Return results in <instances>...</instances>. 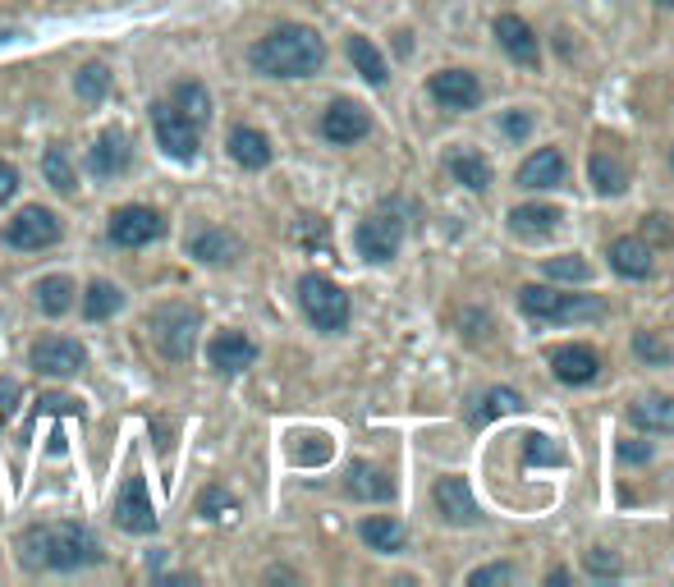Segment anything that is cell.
Instances as JSON below:
<instances>
[{
	"label": "cell",
	"mask_w": 674,
	"mask_h": 587,
	"mask_svg": "<svg viewBox=\"0 0 674 587\" xmlns=\"http://www.w3.org/2000/svg\"><path fill=\"white\" fill-rule=\"evenodd\" d=\"M547 275L551 280H569V285H587L592 280V267L583 258H551L547 262Z\"/></svg>",
	"instance_id": "35"
},
{
	"label": "cell",
	"mask_w": 674,
	"mask_h": 587,
	"mask_svg": "<svg viewBox=\"0 0 674 587\" xmlns=\"http://www.w3.org/2000/svg\"><path fill=\"white\" fill-rule=\"evenodd\" d=\"M115 523L134 538H147L157 532V509H151V496H147V482L143 477H124V487L115 496Z\"/></svg>",
	"instance_id": "12"
},
{
	"label": "cell",
	"mask_w": 674,
	"mask_h": 587,
	"mask_svg": "<svg viewBox=\"0 0 674 587\" xmlns=\"http://www.w3.org/2000/svg\"><path fill=\"white\" fill-rule=\"evenodd\" d=\"M206 359H212L216 372L235 376V372H248L257 363V345L248 336H239V330H221V336L206 345Z\"/></svg>",
	"instance_id": "15"
},
{
	"label": "cell",
	"mask_w": 674,
	"mask_h": 587,
	"mask_svg": "<svg viewBox=\"0 0 674 587\" xmlns=\"http://www.w3.org/2000/svg\"><path fill=\"white\" fill-rule=\"evenodd\" d=\"M633 353H638V359H647V363H670V345L656 340V336H638Z\"/></svg>",
	"instance_id": "38"
},
{
	"label": "cell",
	"mask_w": 674,
	"mask_h": 587,
	"mask_svg": "<svg viewBox=\"0 0 674 587\" xmlns=\"http://www.w3.org/2000/svg\"><path fill=\"white\" fill-rule=\"evenodd\" d=\"M170 101H175V106H179V111H184V115H189V120L198 124V129H202L206 120H212V97H206V88H202L198 79H184V83H175Z\"/></svg>",
	"instance_id": "30"
},
{
	"label": "cell",
	"mask_w": 674,
	"mask_h": 587,
	"mask_svg": "<svg viewBox=\"0 0 674 587\" xmlns=\"http://www.w3.org/2000/svg\"><path fill=\"white\" fill-rule=\"evenodd\" d=\"M619 454H625L629 464H647V459H652V445H642V441H625V445H619Z\"/></svg>",
	"instance_id": "44"
},
{
	"label": "cell",
	"mask_w": 674,
	"mask_h": 587,
	"mask_svg": "<svg viewBox=\"0 0 674 587\" xmlns=\"http://www.w3.org/2000/svg\"><path fill=\"white\" fill-rule=\"evenodd\" d=\"M518 189H560L564 184V157L555 147H537L532 157L518 166Z\"/></svg>",
	"instance_id": "17"
},
{
	"label": "cell",
	"mask_w": 674,
	"mask_h": 587,
	"mask_svg": "<svg viewBox=\"0 0 674 587\" xmlns=\"http://www.w3.org/2000/svg\"><path fill=\"white\" fill-rule=\"evenodd\" d=\"M198 326H202L198 308H189V303H161V308H151V317H147V336L161 359L189 363L193 345H198Z\"/></svg>",
	"instance_id": "4"
},
{
	"label": "cell",
	"mask_w": 674,
	"mask_h": 587,
	"mask_svg": "<svg viewBox=\"0 0 674 587\" xmlns=\"http://www.w3.org/2000/svg\"><path fill=\"white\" fill-rule=\"evenodd\" d=\"M450 174H454L463 189H473V193H486L491 189V166H486V157H478V151H454V157H450Z\"/></svg>",
	"instance_id": "29"
},
{
	"label": "cell",
	"mask_w": 674,
	"mask_h": 587,
	"mask_svg": "<svg viewBox=\"0 0 674 587\" xmlns=\"http://www.w3.org/2000/svg\"><path fill=\"white\" fill-rule=\"evenodd\" d=\"M518 313L541 321V326H564V321H602L606 317V303L592 298V294H560L547 285H524L518 290Z\"/></svg>",
	"instance_id": "3"
},
{
	"label": "cell",
	"mask_w": 674,
	"mask_h": 587,
	"mask_svg": "<svg viewBox=\"0 0 674 587\" xmlns=\"http://www.w3.org/2000/svg\"><path fill=\"white\" fill-rule=\"evenodd\" d=\"M42 174H46V184L56 189V193H79V174H74L65 147H50L46 151V157H42Z\"/></svg>",
	"instance_id": "33"
},
{
	"label": "cell",
	"mask_w": 674,
	"mask_h": 587,
	"mask_svg": "<svg viewBox=\"0 0 674 587\" xmlns=\"http://www.w3.org/2000/svg\"><path fill=\"white\" fill-rule=\"evenodd\" d=\"M189 252L206 267H221V262H235L239 258V239L225 235V229H198L189 239Z\"/></svg>",
	"instance_id": "23"
},
{
	"label": "cell",
	"mask_w": 674,
	"mask_h": 587,
	"mask_svg": "<svg viewBox=\"0 0 674 587\" xmlns=\"http://www.w3.org/2000/svg\"><path fill=\"white\" fill-rule=\"evenodd\" d=\"M151 134H157V143L170 151L175 161H193L198 157L202 129L175 106V101H151Z\"/></svg>",
	"instance_id": "8"
},
{
	"label": "cell",
	"mask_w": 674,
	"mask_h": 587,
	"mask_svg": "<svg viewBox=\"0 0 674 587\" xmlns=\"http://www.w3.org/2000/svg\"><path fill=\"white\" fill-rule=\"evenodd\" d=\"M19 560L29 569L46 574H69V569H88L101 560V542L88 523H37L19 538Z\"/></svg>",
	"instance_id": "1"
},
{
	"label": "cell",
	"mask_w": 674,
	"mask_h": 587,
	"mask_svg": "<svg viewBox=\"0 0 674 587\" xmlns=\"http://www.w3.org/2000/svg\"><path fill=\"white\" fill-rule=\"evenodd\" d=\"M555 225H560V207H551V202H524V207L509 212V229L518 239H547Z\"/></svg>",
	"instance_id": "20"
},
{
	"label": "cell",
	"mask_w": 674,
	"mask_h": 587,
	"mask_svg": "<svg viewBox=\"0 0 674 587\" xmlns=\"http://www.w3.org/2000/svg\"><path fill=\"white\" fill-rule=\"evenodd\" d=\"M225 509H235V500H229L221 487H206L202 500H198V515L202 519H225Z\"/></svg>",
	"instance_id": "37"
},
{
	"label": "cell",
	"mask_w": 674,
	"mask_h": 587,
	"mask_svg": "<svg viewBox=\"0 0 674 587\" xmlns=\"http://www.w3.org/2000/svg\"><path fill=\"white\" fill-rule=\"evenodd\" d=\"M551 372L555 381H564V386H587V381L602 376V353H596L592 345H564L551 353Z\"/></svg>",
	"instance_id": "14"
},
{
	"label": "cell",
	"mask_w": 674,
	"mask_h": 587,
	"mask_svg": "<svg viewBox=\"0 0 674 587\" xmlns=\"http://www.w3.org/2000/svg\"><path fill=\"white\" fill-rule=\"evenodd\" d=\"M625 180H629L625 161H615V157H606V151H596V157H592V184H596V193H606V197L625 193Z\"/></svg>",
	"instance_id": "32"
},
{
	"label": "cell",
	"mask_w": 674,
	"mask_h": 587,
	"mask_svg": "<svg viewBox=\"0 0 674 587\" xmlns=\"http://www.w3.org/2000/svg\"><path fill=\"white\" fill-rule=\"evenodd\" d=\"M358 538L368 542L372 551H381V555H395V551H404L408 532H404V523L391 519V515H372V519H362V523H358Z\"/></svg>",
	"instance_id": "22"
},
{
	"label": "cell",
	"mask_w": 674,
	"mask_h": 587,
	"mask_svg": "<svg viewBox=\"0 0 674 587\" xmlns=\"http://www.w3.org/2000/svg\"><path fill=\"white\" fill-rule=\"evenodd\" d=\"M120 303H124L120 285H111V280H92V285L83 290V317L88 321H106V317L120 313Z\"/></svg>",
	"instance_id": "28"
},
{
	"label": "cell",
	"mask_w": 674,
	"mask_h": 587,
	"mask_svg": "<svg viewBox=\"0 0 674 587\" xmlns=\"http://www.w3.org/2000/svg\"><path fill=\"white\" fill-rule=\"evenodd\" d=\"M248 65L267 79H307L326 65V42L303 23H280L248 50Z\"/></svg>",
	"instance_id": "2"
},
{
	"label": "cell",
	"mask_w": 674,
	"mask_h": 587,
	"mask_svg": "<svg viewBox=\"0 0 674 587\" xmlns=\"http://www.w3.org/2000/svg\"><path fill=\"white\" fill-rule=\"evenodd\" d=\"M88 166H92V174H101V180H115V174H124L128 166H134V147H128V138L124 134H101L97 138V147L88 151Z\"/></svg>",
	"instance_id": "18"
},
{
	"label": "cell",
	"mask_w": 674,
	"mask_h": 587,
	"mask_svg": "<svg viewBox=\"0 0 674 587\" xmlns=\"http://www.w3.org/2000/svg\"><path fill=\"white\" fill-rule=\"evenodd\" d=\"M19 193V170L10 161H0V202H10Z\"/></svg>",
	"instance_id": "42"
},
{
	"label": "cell",
	"mask_w": 674,
	"mask_h": 587,
	"mask_svg": "<svg viewBox=\"0 0 674 587\" xmlns=\"http://www.w3.org/2000/svg\"><path fill=\"white\" fill-rule=\"evenodd\" d=\"M496 42L509 50V60H518V65H537V56H541L537 33L518 14H501L496 19Z\"/></svg>",
	"instance_id": "19"
},
{
	"label": "cell",
	"mask_w": 674,
	"mask_h": 587,
	"mask_svg": "<svg viewBox=\"0 0 674 587\" xmlns=\"http://www.w3.org/2000/svg\"><path fill=\"white\" fill-rule=\"evenodd\" d=\"M587 569H592L596 578H615V574H619V560L606 555L602 546H592V551H587Z\"/></svg>",
	"instance_id": "39"
},
{
	"label": "cell",
	"mask_w": 674,
	"mask_h": 587,
	"mask_svg": "<svg viewBox=\"0 0 674 587\" xmlns=\"http://www.w3.org/2000/svg\"><path fill=\"white\" fill-rule=\"evenodd\" d=\"M656 5H665V10H674V0H656Z\"/></svg>",
	"instance_id": "47"
},
{
	"label": "cell",
	"mask_w": 674,
	"mask_h": 587,
	"mask_svg": "<svg viewBox=\"0 0 674 587\" xmlns=\"http://www.w3.org/2000/svg\"><path fill=\"white\" fill-rule=\"evenodd\" d=\"M353 244L368 262H391L404 244V216H400L395 202H385V207H377L368 221H362L353 229Z\"/></svg>",
	"instance_id": "6"
},
{
	"label": "cell",
	"mask_w": 674,
	"mask_h": 587,
	"mask_svg": "<svg viewBox=\"0 0 674 587\" xmlns=\"http://www.w3.org/2000/svg\"><path fill=\"white\" fill-rule=\"evenodd\" d=\"M670 170H674V151H670Z\"/></svg>",
	"instance_id": "48"
},
{
	"label": "cell",
	"mask_w": 674,
	"mask_h": 587,
	"mask_svg": "<svg viewBox=\"0 0 674 587\" xmlns=\"http://www.w3.org/2000/svg\"><path fill=\"white\" fill-rule=\"evenodd\" d=\"M33 294H37V308L46 313V317H65L69 308H74V280L69 275H42L37 285H33Z\"/></svg>",
	"instance_id": "26"
},
{
	"label": "cell",
	"mask_w": 674,
	"mask_h": 587,
	"mask_svg": "<svg viewBox=\"0 0 674 587\" xmlns=\"http://www.w3.org/2000/svg\"><path fill=\"white\" fill-rule=\"evenodd\" d=\"M106 235L120 248H147V244H157L166 235V221H161V212L143 207V202H128V207H115L111 212Z\"/></svg>",
	"instance_id": "9"
},
{
	"label": "cell",
	"mask_w": 674,
	"mask_h": 587,
	"mask_svg": "<svg viewBox=\"0 0 674 587\" xmlns=\"http://www.w3.org/2000/svg\"><path fill=\"white\" fill-rule=\"evenodd\" d=\"M436 509H440V519L454 523V528L478 523V500H473V492H469V482L454 477V473L436 482Z\"/></svg>",
	"instance_id": "16"
},
{
	"label": "cell",
	"mask_w": 674,
	"mask_h": 587,
	"mask_svg": "<svg viewBox=\"0 0 674 587\" xmlns=\"http://www.w3.org/2000/svg\"><path fill=\"white\" fill-rule=\"evenodd\" d=\"M345 487H349L353 500H391L395 496V482L385 477L377 464H362V459H358V464H349V482H345Z\"/></svg>",
	"instance_id": "24"
},
{
	"label": "cell",
	"mask_w": 674,
	"mask_h": 587,
	"mask_svg": "<svg viewBox=\"0 0 674 587\" xmlns=\"http://www.w3.org/2000/svg\"><path fill=\"white\" fill-rule=\"evenodd\" d=\"M349 60H353V69H358L372 88H381L385 74H391V69H385V56H381V50H377L368 37H349Z\"/></svg>",
	"instance_id": "31"
},
{
	"label": "cell",
	"mask_w": 674,
	"mask_h": 587,
	"mask_svg": "<svg viewBox=\"0 0 674 587\" xmlns=\"http://www.w3.org/2000/svg\"><path fill=\"white\" fill-rule=\"evenodd\" d=\"M514 408H524L518 391H486V395H482V408H478V422L496 418V414H514Z\"/></svg>",
	"instance_id": "36"
},
{
	"label": "cell",
	"mask_w": 674,
	"mask_h": 587,
	"mask_svg": "<svg viewBox=\"0 0 674 587\" xmlns=\"http://www.w3.org/2000/svg\"><path fill=\"white\" fill-rule=\"evenodd\" d=\"M509 578H514V565H505V560H501V565H482V569L469 574L473 587H482V583H509Z\"/></svg>",
	"instance_id": "40"
},
{
	"label": "cell",
	"mask_w": 674,
	"mask_h": 587,
	"mask_svg": "<svg viewBox=\"0 0 674 587\" xmlns=\"http://www.w3.org/2000/svg\"><path fill=\"white\" fill-rule=\"evenodd\" d=\"M111 69L101 65V60H92V65H83L79 74H74V92H79V101H101L111 92Z\"/></svg>",
	"instance_id": "34"
},
{
	"label": "cell",
	"mask_w": 674,
	"mask_h": 587,
	"mask_svg": "<svg viewBox=\"0 0 674 587\" xmlns=\"http://www.w3.org/2000/svg\"><path fill=\"white\" fill-rule=\"evenodd\" d=\"M372 134V115L358 106V101L340 97V101H330V106L322 111V138L335 143V147H353L358 138H368Z\"/></svg>",
	"instance_id": "11"
},
{
	"label": "cell",
	"mask_w": 674,
	"mask_h": 587,
	"mask_svg": "<svg viewBox=\"0 0 674 587\" xmlns=\"http://www.w3.org/2000/svg\"><path fill=\"white\" fill-rule=\"evenodd\" d=\"M629 418L647 431H674V395H647L629 408Z\"/></svg>",
	"instance_id": "27"
},
{
	"label": "cell",
	"mask_w": 674,
	"mask_h": 587,
	"mask_svg": "<svg viewBox=\"0 0 674 587\" xmlns=\"http://www.w3.org/2000/svg\"><path fill=\"white\" fill-rule=\"evenodd\" d=\"M528 129H532L528 111H509V115H505V134H509V138H528Z\"/></svg>",
	"instance_id": "43"
},
{
	"label": "cell",
	"mask_w": 674,
	"mask_h": 587,
	"mask_svg": "<svg viewBox=\"0 0 674 587\" xmlns=\"http://www.w3.org/2000/svg\"><path fill=\"white\" fill-rule=\"evenodd\" d=\"M42 408H50V414H69L74 399H69V395H46V399H42Z\"/></svg>",
	"instance_id": "45"
},
{
	"label": "cell",
	"mask_w": 674,
	"mask_h": 587,
	"mask_svg": "<svg viewBox=\"0 0 674 587\" xmlns=\"http://www.w3.org/2000/svg\"><path fill=\"white\" fill-rule=\"evenodd\" d=\"M229 157H235L244 170H262V166H271V138L262 129L239 124V129L229 134Z\"/></svg>",
	"instance_id": "21"
},
{
	"label": "cell",
	"mask_w": 674,
	"mask_h": 587,
	"mask_svg": "<svg viewBox=\"0 0 674 587\" xmlns=\"http://www.w3.org/2000/svg\"><path fill=\"white\" fill-rule=\"evenodd\" d=\"M299 303H303V317L313 321L317 330H326V336H335V330L349 326V294L335 285L330 275L307 271L299 280Z\"/></svg>",
	"instance_id": "5"
},
{
	"label": "cell",
	"mask_w": 674,
	"mask_h": 587,
	"mask_svg": "<svg viewBox=\"0 0 674 587\" xmlns=\"http://www.w3.org/2000/svg\"><path fill=\"white\" fill-rule=\"evenodd\" d=\"M0 239H5V248H19V252H42L50 244H60V216L42 207V202H33V207L14 212V221H5Z\"/></svg>",
	"instance_id": "7"
},
{
	"label": "cell",
	"mask_w": 674,
	"mask_h": 587,
	"mask_svg": "<svg viewBox=\"0 0 674 587\" xmlns=\"http://www.w3.org/2000/svg\"><path fill=\"white\" fill-rule=\"evenodd\" d=\"M524 441H528V459H541V464H560V450H551L547 437H537V431H532V437H524Z\"/></svg>",
	"instance_id": "41"
},
{
	"label": "cell",
	"mask_w": 674,
	"mask_h": 587,
	"mask_svg": "<svg viewBox=\"0 0 674 587\" xmlns=\"http://www.w3.org/2000/svg\"><path fill=\"white\" fill-rule=\"evenodd\" d=\"M427 92H431L436 106H446V111H473L482 101V83H478V74H469V69H440V74H431Z\"/></svg>",
	"instance_id": "13"
},
{
	"label": "cell",
	"mask_w": 674,
	"mask_h": 587,
	"mask_svg": "<svg viewBox=\"0 0 674 587\" xmlns=\"http://www.w3.org/2000/svg\"><path fill=\"white\" fill-rule=\"evenodd\" d=\"M14 399H19V386L14 381H0V408H5V414L14 408Z\"/></svg>",
	"instance_id": "46"
},
{
	"label": "cell",
	"mask_w": 674,
	"mask_h": 587,
	"mask_svg": "<svg viewBox=\"0 0 674 587\" xmlns=\"http://www.w3.org/2000/svg\"><path fill=\"white\" fill-rule=\"evenodd\" d=\"M610 267H615L619 275H629V280L652 275V248H647L642 239H633V235L615 239V244H610Z\"/></svg>",
	"instance_id": "25"
},
{
	"label": "cell",
	"mask_w": 674,
	"mask_h": 587,
	"mask_svg": "<svg viewBox=\"0 0 674 587\" xmlns=\"http://www.w3.org/2000/svg\"><path fill=\"white\" fill-rule=\"evenodd\" d=\"M29 359L42 376H79L88 368V349L79 340H65V336H46L29 349Z\"/></svg>",
	"instance_id": "10"
}]
</instances>
